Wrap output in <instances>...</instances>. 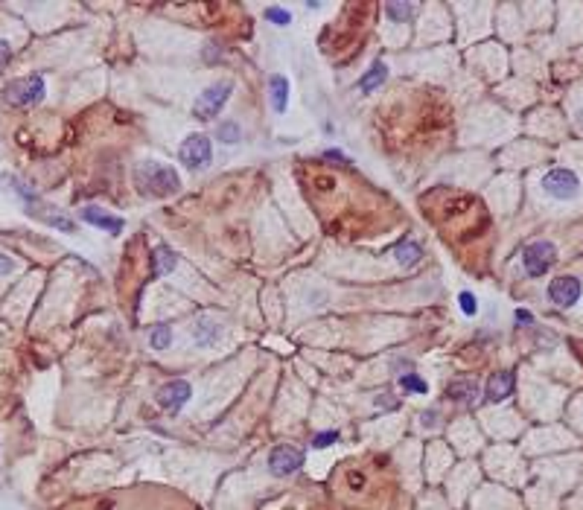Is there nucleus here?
I'll use <instances>...</instances> for the list:
<instances>
[{"label": "nucleus", "instance_id": "f257e3e1", "mask_svg": "<svg viewBox=\"0 0 583 510\" xmlns=\"http://www.w3.org/2000/svg\"><path fill=\"white\" fill-rule=\"evenodd\" d=\"M134 178H137V187L143 195H155V198H164V195H173L181 190V178L173 166L158 164V161H143L137 164L134 169Z\"/></svg>", "mask_w": 583, "mask_h": 510}, {"label": "nucleus", "instance_id": "cd10ccee", "mask_svg": "<svg viewBox=\"0 0 583 510\" xmlns=\"http://www.w3.org/2000/svg\"><path fill=\"white\" fill-rule=\"evenodd\" d=\"M423 426H437V417H435V412H426V414H423Z\"/></svg>", "mask_w": 583, "mask_h": 510}, {"label": "nucleus", "instance_id": "5701e85b", "mask_svg": "<svg viewBox=\"0 0 583 510\" xmlns=\"http://www.w3.org/2000/svg\"><path fill=\"white\" fill-rule=\"evenodd\" d=\"M458 301H461V309H464L467 315H476V297H473V292H461Z\"/></svg>", "mask_w": 583, "mask_h": 510}, {"label": "nucleus", "instance_id": "6e6552de", "mask_svg": "<svg viewBox=\"0 0 583 510\" xmlns=\"http://www.w3.org/2000/svg\"><path fill=\"white\" fill-rule=\"evenodd\" d=\"M548 297H551V304L560 309L575 306L580 297V280L577 277H554L548 283Z\"/></svg>", "mask_w": 583, "mask_h": 510}, {"label": "nucleus", "instance_id": "4468645a", "mask_svg": "<svg viewBox=\"0 0 583 510\" xmlns=\"http://www.w3.org/2000/svg\"><path fill=\"white\" fill-rule=\"evenodd\" d=\"M268 91H272V108L275 111H286V103H289V82H286V76H272Z\"/></svg>", "mask_w": 583, "mask_h": 510}, {"label": "nucleus", "instance_id": "2eb2a0df", "mask_svg": "<svg viewBox=\"0 0 583 510\" xmlns=\"http://www.w3.org/2000/svg\"><path fill=\"white\" fill-rule=\"evenodd\" d=\"M385 79H388V67L382 64V62H374L371 70H367V73L359 79V88H362V91H376Z\"/></svg>", "mask_w": 583, "mask_h": 510}, {"label": "nucleus", "instance_id": "20e7f679", "mask_svg": "<svg viewBox=\"0 0 583 510\" xmlns=\"http://www.w3.org/2000/svg\"><path fill=\"white\" fill-rule=\"evenodd\" d=\"M210 158H213V149H210V140L205 134H190L178 149V161L187 169H193V173L205 169L210 164Z\"/></svg>", "mask_w": 583, "mask_h": 510}, {"label": "nucleus", "instance_id": "423d86ee", "mask_svg": "<svg viewBox=\"0 0 583 510\" xmlns=\"http://www.w3.org/2000/svg\"><path fill=\"white\" fill-rule=\"evenodd\" d=\"M301 466H304V452L297 446L283 443V446H275L272 452H268V470H272V475H277V478H286V475L301 470Z\"/></svg>", "mask_w": 583, "mask_h": 510}, {"label": "nucleus", "instance_id": "7ed1b4c3", "mask_svg": "<svg viewBox=\"0 0 583 510\" xmlns=\"http://www.w3.org/2000/svg\"><path fill=\"white\" fill-rule=\"evenodd\" d=\"M6 103H12V105H35V103H41L44 99V79L41 76H24V79H15L6 88Z\"/></svg>", "mask_w": 583, "mask_h": 510}, {"label": "nucleus", "instance_id": "dca6fc26", "mask_svg": "<svg viewBox=\"0 0 583 510\" xmlns=\"http://www.w3.org/2000/svg\"><path fill=\"white\" fill-rule=\"evenodd\" d=\"M394 254H397V260H400L403 265H415L423 257V248L415 243V239H403V243L394 248Z\"/></svg>", "mask_w": 583, "mask_h": 510}, {"label": "nucleus", "instance_id": "6ab92c4d", "mask_svg": "<svg viewBox=\"0 0 583 510\" xmlns=\"http://www.w3.org/2000/svg\"><path fill=\"white\" fill-rule=\"evenodd\" d=\"M400 385L406 388V391H411V394H426L429 388H426V382L417 376V373H403L400 376Z\"/></svg>", "mask_w": 583, "mask_h": 510}, {"label": "nucleus", "instance_id": "39448f33", "mask_svg": "<svg viewBox=\"0 0 583 510\" xmlns=\"http://www.w3.org/2000/svg\"><path fill=\"white\" fill-rule=\"evenodd\" d=\"M543 190L551 198L566 202V198H575L580 193V181H577V175L572 173V169H548V173L543 175Z\"/></svg>", "mask_w": 583, "mask_h": 510}, {"label": "nucleus", "instance_id": "393cba45", "mask_svg": "<svg viewBox=\"0 0 583 510\" xmlns=\"http://www.w3.org/2000/svg\"><path fill=\"white\" fill-rule=\"evenodd\" d=\"M376 405H379V408H388V412H394V408L400 405V403H397L394 396H388V394H379V396H376Z\"/></svg>", "mask_w": 583, "mask_h": 510}, {"label": "nucleus", "instance_id": "9d476101", "mask_svg": "<svg viewBox=\"0 0 583 510\" xmlns=\"http://www.w3.org/2000/svg\"><path fill=\"white\" fill-rule=\"evenodd\" d=\"M449 396L461 405H473L478 400V382L473 376H455L449 382Z\"/></svg>", "mask_w": 583, "mask_h": 510}, {"label": "nucleus", "instance_id": "f3484780", "mask_svg": "<svg viewBox=\"0 0 583 510\" xmlns=\"http://www.w3.org/2000/svg\"><path fill=\"white\" fill-rule=\"evenodd\" d=\"M415 12H417L415 3H385V15H388L391 21H397V24H400V21H408L411 15H415Z\"/></svg>", "mask_w": 583, "mask_h": 510}, {"label": "nucleus", "instance_id": "a211bd4d", "mask_svg": "<svg viewBox=\"0 0 583 510\" xmlns=\"http://www.w3.org/2000/svg\"><path fill=\"white\" fill-rule=\"evenodd\" d=\"M149 342H152V347H155V350H166V347H169V342H173V330H169L166 324H158V327H152Z\"/></svg>", "mask_w": 583, "mask_h": 510}, {"label": "nucleus", "instance_id": "4be33fe9", "mask_svg": "<svg viewBox=\"0 0 583 510\" xmlns=\"http://www.w3.org/2000/svg\"><path fill=\"white\" fill-rule=\"evenodd\" d=\"M336 441H338V432H318L315 437H312V446L324 449V446H333Z\"/></svg>", "mask_w": 583, "mask_h": 510}, {"label": "nucleus", "instance_id": "9b49d317", "mask_svg": "<svg viewBox=\"0 0 583 510\" xmlns=\"http://www.w3.org/2000/svg\"><path fill=\"white\" fill-rule=\"evenodd\" d=\"M485 391H487V400H490V403H502V400H507V396L514 394V371H499V373H493Z\"/></svg>", "mask_w": 583, "mask_h": 510}, {"label": "nucleus", "instance_id": "bb28decb", "mask_svg": "<svg viewBox=\"0 0 583 510\" xmlns=\"http://www.w3.org/2000/svg\"><path fill=\"white\" fill-rule=\"evenodd\" d=\"M9 55H12V47L6 44L3 38H0V70H3V64L9 62Z\"/></svg>", "mask_w": 583, "mask_h": 510}, {"label": "nucleus", "instance_id": "a878e982", "mask_svg": "<svg viewBox=\"0 0 583 510\" xmlns=\"http://www.w3.org/2000/svg\"><path fill=\"white\" fill-rule=\"evenodd\" d=\"M531 321H534V315L528 313V309H516V324H519V327H528Z\"/></svg>", "mask_w": 583, "mask_h": 510}, {"label": "nucleus", "instance_id": "b1692460", "mask_svg": "<svg viewBox=\"0 0 583 510\" xmlns=\"http://www.w3.org/2000/svg\"><path fill=\"white\" fill-rule=\"evenodd\" d=\"M15 272V260L12 257H3V254H0V277H6V274H12Z\"/></svg>", "mask_w": 583, "mask_h": 510}, {"label": "nucleus", "instance_id": "0eeeda50", "mask_svg": "<svg viewBox=\"0 0 583 510\" xmlns=\"http://www.w3.org/2000/svg\"><path fill=\"white\" fill-rule=\"evenodd\" d=\"M227 96H231V82L210 85V88L195 99V114H198V117H205V120L216 117L219 111H222V105L227 103Z\"/></svg>", "mask_w": 583, "mask_h": 510}, {"label": "nucleus", "instance_id": "f8f14e48", "mask_svg": "<svg viewBox=\"0 0 583 510\" xmlns=\"http://www.w3.org/2000/svg\"><path fill=\"white\" fill-rule=\"evenodd\" d=\"M82 219L88 225H96V228L108 231V234H120L123 231V219L120 216H111V213H105L103 207H94V204L82 210Z\"/></svg>", "mask_w": 583, "mask_h": 510}, {"label": "nucleus", "instance_id": "ddd939ff", "mask_svg": "<svg viewBox=\"0 0 583 510\" xmlns=\"http://www.w3.org/2000/svg\"><path fill=\"white\" fill-rule=\"evenodd\" d=\"M175 263H178L175 251H169L166 245H158V248L152 251V274H155V277L169 274V272L175 268Z\"/></svg>", "mask_w": 583, "mask_h": 510}, {"label": "nucleus", "instance_id": "412c9836", "mask_svg": "<svg viewBox=\"0 0 583 510\" xmlns=\"http://www.w3.org/2000/svg\"><path fill=\"white\" fill-rule=\"evenodd\" d=\"M266 18L272 21V24H277V26H286V24L292 21L289 12H286V9H280V6H268V9H266Z\"/></svg>", "mask_w": 583, "mask_h": 510}, {"label": "nucleus", "instance_id": "1a4fd4ad", "mask_svg": "<svg viewBox=\"0 0 583 510\" xmlns=\"http://www.w3.org/2000/svg\"><path fill=\"white\" fill-rule=\"evenodd\" d=\"M190 382H184V379H173V382H166V385L158 388V405L166 408V412H178V408L190 400Z\"/></svg>", "mask_w": 583, "mask_h": 510}, {"label": "nucleus", "instance_id": "f03ea898", "mask_svg": "<svg viewBox=\"0 0 583 510\" xmlns=\"http://www.w3.org/2000/svg\"><path fill=\"white\" fill-rule=\"evenodd\" d=\"M554 260H557V251H554V245L546 243V239H537V243L525 245V251H522V263H525L528 277H543L554 265Z\"/></svg>", "mask_w": 583, "mask_h": 510}, {"label": "nucleus", "instance_id": "aec40b11", "mask_svg": "<svg viewBox=\"0 0 583 510\" xmlns=\"http://www.w3.org/2000/svg\"><path fill=\"white\" fill-rule=\"evenodd\" d=\"M219 140H225V143H236L239 140V123H234V120L222 123L219 125Z\"/></svg>", "mask_w": 583, "mask_h": 510}]
</instances>
